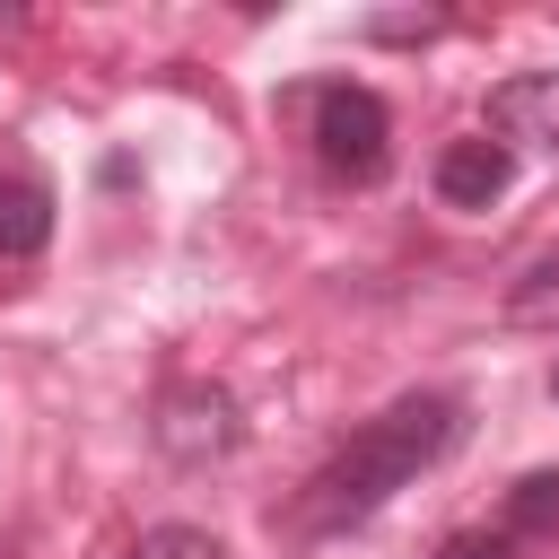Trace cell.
I'll return each instance as SVG.
<instances>
[{"instance_id": "1", "label": "cell", "mask_w": 559, "mask_h": 559, "mask_svg": "<svg viewBox=\"0 0 559 559\" xmlns=\"http://www.w3.org/2000/svg\"><path fill=\"white\" fill-rule=\"evenodd\" d=\"M463 437V411L445 402V393H402L393 411H376L323 472H306V489L280 507V524L288 533H306V542H323V533H349V524H367L393 489H411L445 445Z\"/></svg>"}, {"instance_id": "2", "label": "cell", "mask_w": 559, "mask_h": 559, "mask_svg": "<svg viewBox=\"0 0 559 559\" xmlns=\"http://www.w3.org/2000/svg\"><path fill=\"white\" fill-rule=\"evenodd\" d=\"M306 114H314V157H323L341 183H376V175H384V157H393V114H384L376 87L323 79V87H306Z\"/></svg>"}, {"instance_id": "3", "label": "cell", "mask_w": 559, "mask_h": 559, "mask_svg": "<svg viewBox=\"0 0 559 559\" xmlns=\"http://www.w3.org/2000/svg\"><path fill=\"white\" fill-rule=\"evenodd\" d=\"M148 437H157V454H175V463H218V454L236 445V393L210 384V376H175V384L157 393V411H148Z\"/></svg>"}, {"instance_id": "4", "label": "cell", "mask_w": 559, "mask_h": 559, "mask_svg": "<svg viewBox=\"0 0 559 559\" xmlns=\"http://www.w3.org/2000/svg\"><path fill=\"white\" fill-rule=\"evenodd\" d=\"M507 183H515L507 140H454V148H437V201L445 210H489Z\"/></svg>"}, {"instance_id": "5", "label": "cell", "mask_w": 559, "mask_h": 559, "mask_svg": "<svg viewBox=\"0 0 559 559\" xmlns=\"http://www.w3.org/2000/svg\"><path fill=\"white\" fill-rule=\"evenodd\" d=\"M489 131L533 140V148H559V70H524V79L489 87Z\"/></svg>"}, {"instance_id": "6", "label": "cell", "mask_w": 559, "mask_h": 559, "mask_svg": "<svg viewBox=\"0 0 559 559\" xmlns=\"http://www.w3.org/2000/svg\"><path fill=\"white\" fill-rule=\"evenodd\" d=\"M52 245V192L35 175H0V253H44Z\"/></svg>"}, {"instance_id": "7", "label": "cell", "mask_w": 559, "mask_h": 559, "mask_svg": "<svg viewBox=\"0 0 559 559\" xmlns=\"http://www.w3.org/2000/svg\"><path fill=\"white\" fill-rule=\"evenodd\" d=\"M559 533V472H524L507 489V542H550Z\"/></svg>"}, {"instance_id": "8", "label": "cell", "mask_w": 559, "mask_h": 559, "mask_svg": "<svg viewBox=\"0 0 559 559\" xmlns=\"http://www.w3.org/2000/svg\"><path fill=\"white\" fill-rule=\"evenodd\" d=\"M507 314H515V323H550V314H559V245H550V253H533V262L515 271Z\"/></svg>"}, {"instance_id": "9", "label": "cell", "mask_w": 559, "mask_h": 559, "mask_svg": "<svg viewBox=\"0 0 559 559\" xmlns=\"http://www.w3.org/2000/svg\"><path fill=\"white\" fill-rule=\"evenodd\" d=\"M122 559H227V550H218L201 524H157V533H140Z\"/></svg>"}, {"instance_id": "10", "label": "cell", "mask_w": 559, "mask_h": 559, "mask_svg": "<svg viewBox=\"0 0 559 559\" xmlns=\"http://www.w3.org/2000/svg\"><path fill=\"white\" fill-rule=\"evenodd\" d=\"M437 559H524V550H515L507 533H445Z\"/></svg>"}, {"instance_id": "11", "label": "cell", "mask_w": 559, "mask_h": 559, "mask_svg": "<svg viewBox=\"0 0 559 559\" xmlns=\"http://www.w3.org/2000/svg\"><path fill=\"white\" fill-rule=\"evenodd\" d=\"M550 393H559V367H550Z\"/></svg>"}]
</instances>
